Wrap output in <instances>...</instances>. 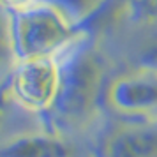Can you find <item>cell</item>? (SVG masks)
<instances>
[{
    "mask_svg": "<svg viewBox=\"0 0 157 157\" xmlns=\"http://www.w3.org/2000/svg\"><path fill=\"white\" fill-rule=\"evenodd\" d=\"M60 58V88L55 106L48 115L57 131L88 125L104 104L108 79L104 58L85 39ZM62 132V131H60Z\"/></svg>",
    "mask_w": 157,
    "mask_h": 157,
    "instance_id": "obj_1",
    "label": "cell"
},
{
    "mask_svg": "<svg viewBox=\"0 0 157 157\" xmlns=\"http://www.w3.org/2000/svg\"><path fill=\"white\" fill-rule=\"evenodd\" d=\"M11 48L18 60L58 58L85 39V29L50 2L7 14Z\"/></svg>",
    "mask_w": 157,
    "mask_h": 157,
    "instance_id": "obj_2",
    "label": "cell"
},
{
    "mask_svg": "<svg viewBox=\"0 0 157 157\" xmlns=\"http://www.w3.org/2000/svg\"><path fill=\"white\" fill-rule=\"evenodd\" d=\"M7 81L11 95L20 109L48 117L60 88V58L18 60Z\"/></svg>",
    "mask_w": 157,
    "mask_h": 157,
    "instance_id": "obj_3",
    "label": "cell"
},
{
    "mask_svg": "<svg viewBox=\"0 0 157 157\" xmlns=\"http://www.w3.org/2000/svg\"><path fill=\"white\" fill-rule=\"evenodd\" d=\"M104 104L122 118L157 120V67L140 65L109 79Z\"/></svg>",
    "mask_w": 157,
    "mask_h": 157,
    "instance_id": "obj_4",
    "label": "cell"
},
{
    "mask_svg": "<svg viewBox=\"0 0 157 157\" xmlns=\"http://www.w3.org/2000/svg\"><path fill=\"white\" fill-rule=\"evenodd\" d=\"M95 157H157V120L122 118L102 132Z\"/></svg>",
    "mask_w": 157,
    "mask_h": 157,
    "instance_id": "obj_5",
    "label": "cell"
},
{
    "mask_svg": "<svg viewBox=\"0 0 157 157\" xmlns=\"http://www.w3.org/2000/svg\"><path fill=\"white\" fill-rule=\"evenodd\" d=\"M0 157H78V148L55 129L25 131L0 141Z\"/></svg>",
    "mask_w": 157,
    "mask_h": 157,
    "instance_id": "obj_6",
    "label": "cell"
},
{
    "mask_svg": "<svg viewBox=\"0 0 157 157\" xmlns=\"http://www.w3.org/2000/svg\"><path fill=\"white\" fill-rule=\"evenodd\" d=\"M46 2L53 4L71 20L79 23L81 27H85L99 13L104 11L109 0H46Z\"/></svg>",
    "mask_w": 157,
    "mask_h": 157,
    "instance_id": "obj_7",
    "label": "cell"
},
{
    "mask_svg": "<svg viewBox=\"0 0 157 157\" xmlns=\"http://www.w3.org/2000/svg\"><path fill=\"white\" fill-rule=\"evenodd\" d=\"M14 62L16 58L9 37V18L4 14V11H0V83L9 78Z\"/></svg>",
    "mask_w": 157,
    "mask_h": 157,
    "instance_id": "obj_8",
    "label": "cell"
},
{
    "mask_svg": "<svg viewBox=\"0 0 157 157\" xmlns=\"http://www.w3.org/2000/svg\"><path fill=\"white\" fill-rule=\"evenodd\" d=\"M124 13L136 23L157 21V0H120Z\"/></svg>",
    "mask_w": 157,
    "mask_h": 157,
    "instance_id": "obj_9",
    "label": "cell"
},
{
    "mask_svg": "<svg viewBox=\"0 0 157 157\" xmlns=\"http://www.w3.org/2000/svg\"><path fill=\"white\" fill-rule=\"evenodd\" d=\"M140 64L141 65H154L157 67V32L150 37L141 48L140 55Z\"/></svg>",
    "mask_w": 157,
    "mask_h": 157,
    "instance_id": "obj_10",
    "label": "cell"
},
{
    "mask_svg": "<svg viewBox=\"0 0 157 157\" xmlns=\"http://www.w3.org/2000/svg\"><path fill=\"white\" fill-rule=\"evenodd\" d=\"M41 2H46V0H0V11L11 14V13L21 11V9L32 7L36 4H41Z\"/></svg>",
    "mask_w": 157,
    "mask_h": 157,
    "instance_id": "obj_11",
    "label": "cell"
}]
</instances>
